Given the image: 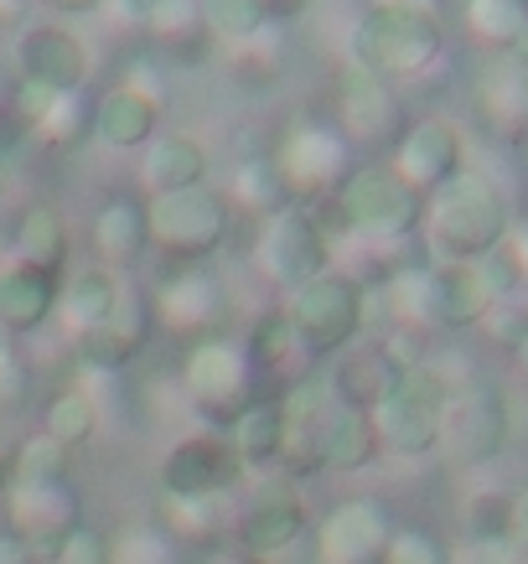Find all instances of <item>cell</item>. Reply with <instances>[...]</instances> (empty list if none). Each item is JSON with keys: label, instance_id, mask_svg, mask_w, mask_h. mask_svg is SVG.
I'll return each instance as SVG.
<instances>
[{"label": "cell", "instance_id": "11", "mask_svg": "<svg viewBox=\"0 0 528 564\" xmlns=\"http://www.w3.org/2000/svg\"><path fill=\"white\" fill-rule=\"evenodd\" d=\"M332 109H337V130L347 135V145L358 151V145H389L409 130V115H405V99H399V88L374 78V73L353 68V63H342L337 78H332Z\"/></svg>", "mask_w": 528, "mask_h": 564}, {"label": "cell", "instance_id": "6", "mask_svg": "<svg viewBox=\"0 0 528 564\" xmlns=\"http://www.w3.org/2000/svg\"><path fill=\"white\" fill-rule=\"evenodd\" d=\"M151 203V254L161 264H207L228 243L234 207L213 182L171 197H146Z\"/></svg>", "mask_w": 528, "mask_h": 564}, {"label": "cell", "instance_id": "40", "mask_svg": "<svg viewBox=\"0 0 528 564\" xmlns=\"http://www.w3.org/2000/svg\"><path fill=\"white\" fill-rule=\"evenodd\" d=\"M32 378H36V368L26 358V347L0 332V410H21L32 399Z\"/></svg>", "mask_w": 528, "mask_h": 564}, {"label": "cell", "instance_id": "5", "mask_svg": "<svg viewBox=\"0 0 528 564\" xmlns=\"http://www.w3.org/2000/svg\"><path fill=\"white\" fill-rule=\"evenodd\" d=\"M441 47H445L441 21L409 17V11L368 6V11L347 26V63L363 73H374V78H384V84L420 78L425 68H435Z\"/></svg>", "mask_w": 528, "mask_h": 564}, {"label": "cell", "instance_id": "45", "mask_svg": "<svg viewBox=\"0 0 528 564\" xmlns=\"http://www.w3.org/2000/svg\"><path fill=\"white\" fill-rule=\"evenodd\" d=\"M0 564H36V554L21 544L17 533H0Z\"/></svg>", "mask_w": 528, "mask_h": 564}, {"label": "cell", "instance_id": "34", "mask_svg": "<svg viewBox=\"0 0 528 564\" xmlns=\"http://www.w3.org/2000/svg\"><path fill=\"white\" fill-rule=\"evenodd\" d=\"M57 481H73V451L32 430L11 451V487H57Z\"/></svg>", "mask_w": 528, "mask_h": 564}, {"label": "cell", "instance_id": "19", "mask_svg": "<svg viewBox=\"0 0 528 564\" xmlns=\"http://www.w3.org/2000/svg\"><path fill=\"white\" fill-rule=\"evenodd\" d=\"M88 249H94V264H104V270L115 274L140 270L151 259V203L140 192H109L94 207Z\"/></svg>", "mask_w": 528, "mask_h": 564}, {"label": "cell", "instance_id": "42", "mask_svg": "<svg viewBox=\"0 0 528 564\" xmlns=\"http://www.w3.org/2000/svg\"><path fill=\"white\" fill-rule=\"evenodd\" d=\"M52 564H115V539L94 523H78V529L52 549Z\"/></svg>", "mask_w": 528, "mask_h": 564}, {"label": "cell", "instance_id": "14", "mask_svg": "<svg viewBox=\"0 0 528 564\" xmlns=\"http://www.w3.org/2000/svg\"><path fill=\"white\" fill-rule=\"evenodd\" d=\"M322 368H326L322 383H326V393H332V404H337V410L368 414L378 399L399 383L409 358L394 343H368V337H358V343L342 347L337 358L322 362Z\"/></svg>", "mask_w": 528, "mask_h": 564}, {"label": "cell", "instance_id": "41", "mask_svg": "<svg viewBox=\"0 0 528 564\" xmlns=\"http://www.w3.org/2000/svg\"><path fill=\"white\" fill-rule=\"evenodd\" d=\"M378 564H451V549L430 529H394V539Z\"/></svg>", "mask_w": 528, "mask_h": 564}, {"label": "cell", "instance_id": "48", "mask_svg": "<svg viewBox=\"0 0 528 564\" xmlns=\"http://www.w3.org/2000/svg\"><path fill=\"white\" fill-rule=\"evenodd\" d=\"M311 0H270V17L280 21V17H295V11H306Z\"/></svg>", "mask_w": 528, "mask_h": 564}, {"label": "cell", "instance_id": "12", "mask_svg": "<svg viewBox=\"0 0 528 564\" xmlns=\"http://www.w3.org/2000/svg\"><path fill=\"white\" fill-rule=\"evenodd\" d=\"M17 78L42 84L52 94H78L88 84V42L63 21H21L17 32Z\"/></svg>", "mask_w": 528, "mask_h": 564}, {"label": "cell", "instance_id": "49", "mask_svg": "<svg viewBox=\"0 0 528 564\" xmlns=\"http://www.w3.org/2000/svg\"><path fill=\"white\" fill-rule=\"evenodd\" d=\"M6 492H11V456L0 451V508H6Z\"/></svg>", "mask_w": 528, "mask_h": 564}, {"label": "cell", "instance_id": "32", "mask_svg": "<svg viewBox=\"0 0 528 564\" xmlns=\"http://www.w3.org/2000/svg\"><path fill=\"white\" fill-rule=\"evenodd\" d=\"M223 197H228V207L239 213L244 207V218H270V213H280V207H290L285 197V182L274 176L270 166V155H249V161H239L234 166V176H228V187H218Z\"/></svg>", "mask_w": 528, "mask_h": 564}, {"label": "cell", "instance_id": "7", "mask_svg": "<svg viewBox=\"0 0 528 564\" xmlns=\"http://www.w3.org/2000/svg\"><path fill=\"white\" fill-rule=\"evenodd\" d=\"M249 259L255 270L265 274V285H274L280 295L301 291L306 280L332 270V239L322 234V223L311 207H280L270 218L255 223V243H249Z\"/></svg>", "mask_w": 528, "mask_h": 564}, {"label": "cell", "instance_id": "9", "mask_svg": "<svg viewBox=\"0 0 528 564\" xmlns=\"http://www.w3.org/2000/svg\"><path fill=\"white\" fill-rule=\"evenodd\" d=\"M155 332H166L176 343H203L218 337L223 316H228V291L207 264H161L151 291Z\"/></svg>", "mask_w": 528, "mask_h": 564}, {"label": "cell", "instance_id": "30", "mask_svg": "<svg viewBox=\"0 0 528 564\" xmlns=\"http://www.w3.org/2000/svg\"><path fill=\"white\" fill-rule=\"evenodd\" d=\"M378 456V441H374V420L358 410H337L326 414L322 425V466L326 471H363V466Z\"/></svg>", "mask_w": 528, "mask_h": 564}, {"label": "cell", "instance_id": "23", "mask_svg": "<svg viewBox=\"0 0 528 564\" xmlns=\"http://www.w3.org/2000/svg\"><path fill=\"white\" fill-rule=\"evenodd\" d=\"M161 130V99L146 94V88H130V84H109L94 99V135L109 145V151H146Z\"/></svg>", "mask_w": 528, "mask_h": 564}, {"label": "cell", "instance_id": "47", "mask_svg": "<svg viewBox=\"0 0 528 564\" xmlns=\"http://www.w3.org/2000/svg\"><path fill=\"white\" fill-rule=\"evenodd\" d=\"M26 6H32V0H0V32H6V26H17V21L26 17Z\"/></svg>", "mask_w": 528, "mask_h": 564}, {"label": "cell", "instance_id": "3", "mask_svg": "<svg viewBox=\"0 0 528 564\" xmlns=\"http://www.w3.org/2000/svg\"><path fill=\"white\" fill-rule=\"evenodd\" d=\"M425 234L441 264L461 259H487L508 239V203L493 182L482 176H451L435 197H425Z\"/></svg>", "mask_w": 528, "mask_h": 564}, {"label": "cell", "instance_id": "1", "mask_svg": "<svg viewBox=\"0 0 528 564\" xmlns=\"http://www.w3.org/2000/svg\"><path fill=\"white\" fill-rule=\"evenodd\" d=\"M326 207H332V223H316L332 239V254H337V234H353L368 243H399L425 218V197H414L389 166H353L347 182L326 197Z\"/></svg>", "mask_w": 528, "mask_h": 564}, {"label": "cell", "instance_id": "38", "mask_svg": "<svg viewBox=\"0 0 528 564\" xmlns=\"http://www.w3.org/2000/svg\"><path fill=\"white\" fill-rule=\"evenodd\" d=\"M513 513H518V497L513 492H472L466 497V539H513Z\"/></svg>", "mask_w": 528, "mask_h": 564}, {"label": "cell", "instance_id": "33", "mask_svg": "<svg viewBox=\"0 0 528 564\" xmlns=\"http://www.w3.org/2000/svg\"><path fill=\"white\" fill-rule=\"evenodd\" d=\"M26 135H32L42 151H52V155L78 151V145L94 135V99H88L84 88H78V94H57V99L47 104V115H42Z\"/></svg>", "mask_w": 528, "mask_h": 564}, {"label": "cell", "instance_id": "51", "mask_svg": "<svg viewBox=\"0 0 528 564\" xmlns=\"http://www.w3.org/2000/svg\"><path fill=\"white\" fill-rule=\"evenodd\" d=\"M228 564H274V560H259V554H234Z\"/></svg>", "mask_w": 528, "mask_h": 564}, {"label": "cell", "instance_id": "21", "mask_svg": "<svg viewBox=\"0 0 528 564\" xmlns=\"http://www.w3.org/2000/svg\"><path fill=\"white\" fill-rule=\"evenodd\" d=\"M306 502L295 487H285V477L265 481L255 492V502L239 513V554H259V560H280L290 544L306 539Z\"/></svg>", "mask_w": 528, "mask_h": 564}, {"label": "cell", "instance_id": "8", "mask_svg": "<svg viewBox=\"0 0 528 564\" xmlns=\"http://www.w3.org/2000/svg\"><path fill=\"white\" fill-rule=\"evenodd\" d=\"M353 145H347V135H342L337 124L326 120H295L280 135V145L270 151V166L274 176L285 182V197L295 207H311L322 203V197H332V192L347 182V172L358 166L353 161Z\"/></svg>", "mask_w": 528, "mask_h": 564}, {"label": "cell", "instance_id": "52", "mask_svg": "<svg viewBox=\"0 0 528 564\" xmlns=\"http://www.w3.org/2000/svg\"><path fill=\"white\" fill-rule=\"evenodd\" d=\"M0 47H6V32H0Z\"/></svg>", "mask_w": 528, "mask_h": 564}, {"label": "cell", "instance_id": "2", "mask_svg": "<svg viewBox=\"0 0 528 564\" xmlns=\"http://www.w3.org/2000/svg\"><path fill=\"white\" fill-rule=\"evenodd\" d=\"M280 306H285V322L295 332L301 352L322 368V362L337 358L342 347H353L363 337V326H368V285L358 274L332 264L326 274L306 280L301 291H290Z\"/></svg>", "mask_w": 528, "mask_h": 564}, {"label": "cell", "instance_id": "20", "mask_svg": "<svg viewBox=\"0 0 528 564\" xmlns=\"http://www.w3.org/2000/svg\"><path fill=\"white\" fill-rule=\"evenodd\" d=\"M389 172L414 197H435L451 176H461V130L451 120H414L394 140Z\"/></svg>", "mask_w": 528, "mask_h": 564}, {"label": "cell", "instance_id": "18", "mask_svg": "<svg viewBox=\"0 0 528 564\" xmlns=\"http://www.w3.org/2000/svg\"><path fill=\"white\" fill-rule=\"evenodd\" d=\"M503 445H508V404H503V393L493 389L451 393V404L441 414V445L435 451L477 466V462H493Z\"/></svg>", "mask_w": 528, "mask_h": 564}, {"label": "cell", "instance_id": "22", "mask_svg": "<svg viewBox=\"0 0 528 564\" xmlns=\"http://www.w3.org/2000/svg\"><path fill=\"white\" fill-rule=\"evenodd\" d=\"M57 291H63V274H47L36 264L6 259L0 264V332L6 337H36L42 326L57 316Z\"/></svg>", "mask_w": 528, "mask_h": 564}, {"label": "cell", "instance_id": "27", "mask_svg": "<svg viewBox=\"0 0 528 564\" xmlns=\"http://www.w3.org/2000/svg\"><path fill=\"white\" fill-rule=\"evenodd\" d=\"M244 352H249V362H255V378L270 373V378H285L290 383H301V378L316 373V362L301 352V343H295V332H290L285 322V306H270L265 316H255V326H249V343H244Z\"/></svg>", "mask_w": 528, "mask_h": 564}, {"label": "cell", "instance_id": "43", "mask_svg": "<svg viewBox=\"0 0 528 564\" xmlns=\"http://www.w3.org/2000/svg\"><path fill=\"white\" fill-rule=\"evenodd\" d=\"M451 564H524V554L513 539H466L451 549Z\"/></svg>", "mask_w": 528, "mask_h": 564}, {"label": "cell", "instance_id": "4", "mask_svg": "<svg viewBox=\"0 0 528 564\" xmlns=\"http://www.w3.org/2000/svg\"><path fill=\"white\" fill-rule=\"evenodd\" d=\"M451 393H456V383L445 378L441 362H409L399 383L368 410L378 451H389L399 462L430 456L441 445V414L451 404Z\"/></svg>", "mask_w": 528, "mask_h": 564}, {"label": "cell", "instance_id": "36", "mask_svg": "<svg viewBox=\"0 0 528 564\" xmlns=\"http://www.w3.org/2000/svg\"><path fill=\"white\" fill-rule=\"evenodd\" d=\"M466 26L493 42V47H518L528 32V0H472L466 6Z\"/></svg>", "mask_w": 528, "mask_h": 564}, {"label": "cell", "instance_id": "31", "mask_svg": "<svg viewBox=\"0 0 528 564\" xmlns=\"http://www.w3.org/2000/svg\"><path fill=\"white\" fill-rule=\"evenodd\" d=\"M99 399L73 378L68 389H57L47 399V410H42V435H52L57 445H68V451H78V445H88L94 435H99Z\"/></svg>", "mask_w": 528, "mask_h": 564}, {"label": "cell", "instance_id": "29", "mask_svg": "<svg viewBox=\"0 0 528 564\" xmlns=\"http://www.w3.org/2000/svg\"><path fill=\"white\" fill-rule=\"evenodd\" d=\"M68 223H63V213L52 203H26L21 207L17 228H11V259H21V264H36V270L47 274H63V264H68Z\"/></svg>", "mask_w": 528, "mask_h": 564}, {"label": "cell", "instance_id": "37", "mask_svg": "<svg viewBox=\"0 0 528 564\" xmlns=\"http://www.w3.org/2000/svg\"><path fill=\"white\" fill-rule=\"evenodd\" d=\"M223 523V497H166V533L176 544L213 539Z\"/></svg>", "mask_w": 528, "mask_h": 564}, {"label": "cell", "instance_id": "17", "mask_svg": "<svg viewBox=\"0 0 528 564\" xmlns=\"http://www.w3.org/2000/svg\"><path fill=\"white\" fill-rule=\"evenodd\" d=\"M84 497L73 481H57V487H11L6 492V518H11V529L21 544L36 554V564L52 560V549L63 544L78 523H84Z\"/></svg>", "mask_w": 528, "mask_h": 564}, {"label": "cell", "instance_id": "16", "mask_svg": "<svg viewBox=\"0 0 528 564\" xmlns=\"http://www.w3.org/2000/svg\"><path fill=\"white\" fill-rule=\"evenodd\" d=\"M244 477V462L223 435H182L161 462V492L166 497H228Z\"/></svg>", "mask_w": 528, "mask_h": 564}, {"label": "cell", "instance_id": "24", "mask_svg": "<svg viewBox=\"0 0 528 564\" xmlns=\"http://www.w3.org/2000/svg\"><path fill=\"white\" fill-rule=\"evenodd\" d=\"M207 176H213V155L192 135H155L140 151V197H171V192L207 187Z\"/></svg>", "mask_w": 528, "mask_h": 564}, {"label": "cell", "instance_id": "50", "mask_svg": "<svg viewBox=\"0 0 528 564\" xmlns=\"http://www.w3.org/2000/svg\"><path fill=\"white\" fill-rule=\"evenodd\" d=\"M513 358H518V368H524V373H528V326H524V332H518V343H513Z\"/></svg>", "mask_w": 528, "mask_h": 564}, {"label": "cell", "instance_id": "13", "mask_svg": "<svg viewBox=\"0 0 528 564\" xmlns=\"http://www.w3.org/2000/svg\"><path fill=\"white\" fill-rule=\"evenodd\" d=\"M155 337V316H151V295L140 291V285H130L125 280L120 285V301H115V311L104 316L94 332H84L78 337V362L84 368H94V373H115L120 378L130 362L151 347Z\"/></svg>", "mask_w": 528, "mask_h": 564}, {"label": "cell", "instance_id": "26", "mask_svg": "<svg viewBox=\"0 0 528 564\" xmlns=\"http://www.w3.org/2000/svg\"><path fill=\"white\" fill-rule=\"evenodd\" d=\"M120 285H125V274L104 270V264H84L78 274L63 280V291H57V322H63V332H68L73 343H78L84 332H94V326L115 311Z\"/></svg>", "mask_w": 528, "mask_h": 564}, {"label": "cell", "instance_id": "10", "mask_svg": "<svg viewBox=\"0 0 528 564\" xmlns=\"http://www.w3.org/2000/svg\"><path fill=\"white\" fill-rule=\"evenodd\" d=\"M182 393L203 414H213L218 425H228L255 399V362L223 332L203 337V343H187V352H182Z\"/></svg>", "mask_w": 528, "mask_h": 564}, {"label": "cell", "instance_id": "28", "mask_svg": "<svg viewBox=\"0 0 528 564\" xmlns=\"http://www.w3.org/2000/svg\"><path fill=\"white\" fill-rule=\"evenodd\" d=\"M223 441L234 445V456L244 466H274L280 462V445H285V404L280 393H255L234 420H228V435Z\"/></svg>", "mask_w": 528, "mask_h": 564}, {"label": "cell", "instance_id": "15", "mask_svg": "<svg viewBox=\"0 0 528 564\" xmlns=\"http://www.w3.org/2000/svg\"><path fill=\"white\" fill-rule=\"evenodd\" d=\"M394 539V518L378 497H347L316 523V564H378Z\"/></svg>", "mask_w": 528, "mask_h": 564}, {"label": "cell", "instance_id": "39", "mask_svg": "<svg viewBox=\"0 0 528 564\" xmlns=\"http://www.w3.org/2000/svg\"><path fill=\"white\" fill-rule=\"evenodd\" d=\"M115 564H176V539L155 523H136L115 539Z\"/></svg>", "mask_w": 528, "mask_h": 564}, {"label": "cell", "instance_id": "25", "mask_svg": "<svg viewBox=\"0 0 528 564\" xmlns=\"http://www.w3.org/2000/svg\"><path fill=\"white\" fill-rule=\"evenodd\" d=\"M140 26L151 36L155 63H182V68H192V63H203L207 52H213V36L203 32L197 0H146Z\"/></svg>", "mask_w": 528, "mask_h": 564}, {"label": "cell", "instance_id": "35", "mask_svg": "<svg viewBox=\"0 0 528 564\" xmlns=\"http://www.w3.org/2000/svg\"><path fill=\"white\" fill-rule=\"evenodd\" d=\"M203 11V32L213 36V47H239L249 36H259L270 26V0H197Z\"/></svg>", "mask_w": 528, "mask_h": 564}, {"label": "cell", "instance_id": "44", "mask_svg": "<svg viewBox=\"0 0 528 564\" xmlns=\"http://www.w3.org/2000/svg\"><path fill=\"white\" fill-rule=\"evenodd\" d=\"M374 6H384V11H409V17H430V21H441V11H445V0H374Z\"/></svg>", "mask_w": 528, "mask_h": 564}, {"label": "cell", "instance_id": "46", "mask_svg": "<svg viewBox=\"0 0 528 564\" xmlns=\"http://www.w3.org/2000/svg\"><path fill=\"white\" fill-rule=\"evenodd\" d=\"M36 6H52V11H63V17H84V11H99L104 0H36Z\"/></svg>", "mask_w": 528, "mask_h": 564}]
</instances>
